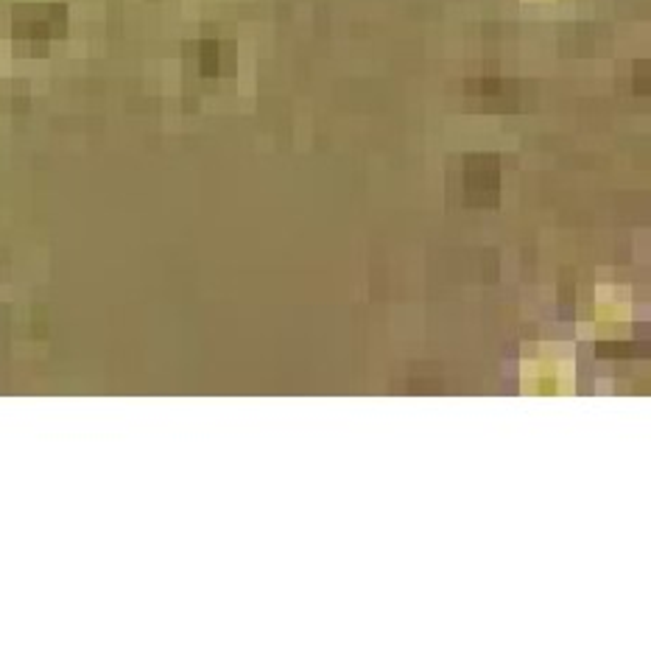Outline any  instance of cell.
<instances>
[{
    "instance_id": "6da1fadb",
    "label": "cell",
    "mask_w": 651,
    "mask_h": 651,
    "mask_svg": "<svg viewBox=\"0 0 651 651\" xmlns=\"http://www.w3.org/2000/svg\"><path fill=\"white\" fill-rule=\"evenodd\" d=\"M64 28H68V9L59 3L14 9V39L45 43L51 37H62Z\"/></svg>"
}]
</instances>
